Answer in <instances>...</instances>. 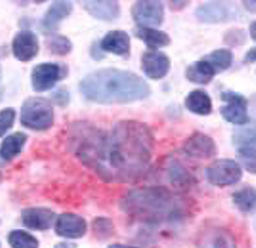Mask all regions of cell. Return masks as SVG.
<instances>
[{
	"mask_svg": "<svg viewBox=\"0 0 256 248\" xmlns=\"http://www.w3.org/2000/svg\"><path fill=\"white\" fill-rule=\"evenodd\" d=\"M228 101L224 107H222V115L226 120H230L232 124L237 126H243L248 122V113H246V99L241 94H235V92H224L222 96Z\"/></svg>",
	"mask_w": 256,
	"mask_h": 248,
	"instance_id": "obj_8",
	"label": "cell"
},
{
	"mask_svg": "<svg viewBox=\"0 0 256 248\" xmlns=\"http://www.w3.org/2000/svg\"><path fill=\"white\" fill-rule=\"evenodd\" d=\"M237 11L228 2H206L197 8V17L204 23H224L232 21Z\"/></svg>",
	"mask_w": 256,
	"mask_h": 248,
	"instance_id": "obj_9",
	"label": "cell"
},
{
	"mask_svg": "<svg viewBox=\"0 0 256 248\" xmlns=\"http://www.w3.org/2000/svg\"><path fill=\"white\" fill-rule=\"evenodd\" d=\"M12 48H14V55L20 61H31L32 57L38 54V40H36V36L32 32L23 31L14 38Z\"/></svg>",
	"mask_w": 256,
	"mask_h": 248,
	"instance_id": "obj_13",
	"label": "cell"
},
{
	"mask_svg": "<svg viewBox=\"0 0 256 248\" xmlns=\"http://www.w3.org/2000/svg\"><path fill=\"white\" fill-rule=\"evenodd\" d=\"M203 248H237L235 239L226 229H214L204 233Z\"/></svg>",
	"mask_w": 256,
	"mask_h": 248,
	"instance_id": "obj_18",
	"label": "cell"
},
{
	"mask_svg": "<svg viewBox=\"0 0 256 248\" xmlns=\"http://www.w3.org/2000/svg\"><path fill=\"white\" fill-rule=\"evenodd\" d=\"M250 34H252V38L256 40V21L250 25Z\"/></svg>",
	"mask_w": 256,
	"mask_h": 248,
	"instance_id": "obj_35",
	"label": "cell"
},
{
	"mask_svg": "<svg viewBox=\"0 0 256 248\" xmlns=\"http://www.w3.org/2000/svg\"><path fill=\"white\" fill-rule=\"evenodd\" d=\"M142 67H144L146 75L150 76V78H162L170 71V59L162 52L150 50L142 57Z\"/></svg>",
	"mask_w": 256,
	"mask_h": 248,
	"instance_id": "obj_10",
	"label": "cell"
},
{
	"mask_svg": "<svg viewBox=\"0 0 256 248\" xmlns=\"http://www.w3.org/2000/svg\"><path fill=\"white\" fill-rule=\"evenodd\" d=\"M132 17L142 25V27H159L162 19H164V8L160 2H136L132 8Z\"/></svg>",
	"mask_w": 256,
	"mask_h": 248,
	"instance_id": "obj_7",
	"label": "cell"
},
{
	"mask_svg": "<svg viewBox=\"0 0 256 248\" xmlns=\"http://www.w3.org/2000/svg\"><path fill=\"white\" fill-rule=\"evenodd\" d=\"M122 210L140 220H176L182 214V203L162 187L134 189L122 199Z\"/></svg>",
	"mask_w": 256,
	"mask_h": 248,
	"instance_id": "obj_3",
	"label": "cell"
},
{
	"mask_svg": "<svg viewBox=\"0 0 256 248\" xmlns=\"http://www.w3.org/2000/svg\"><path fill=\"white\" fill-rule=\"evenodd\" d=\"M0 97H2V71H0Z\"/></svg>",
	"mask_w": 256,
	"mask_h": 248,
	"instance_id": "obj_37",
	"label": "cell"
},
{
	"mask_svg": "<svg viewBox=\"0 0 256 248\" xmlns=\"http://www.w3.org/2000/svg\"><path fill=\"white\" fill-rule=\"evenodd\" d=\"M243 4H245V8L248 11H256V0H252V2H250V0H245Z\"/></svg>",
	"mask_w": 256,
	"mask_h": 248,
	"instance_id": "obj_31",
	"label": "cell"
},
{
	"mask_svg": "<svg viewBox=\"0 0 256 248\" xmlns=\"http://www.w3.org/2000/svg\"><path fill=\"white\" fill-rule=\"evenodd\" d=\"M234 141L239 153H256V128H239L234 134Z\"/></svg>",
	"mask_w": 256,
	"mask_h": 248,
	"instance_id": "obj_23",
	"label": "cell"
},
{
	"mask_svg": "<svg viewBox=\"0 0 256 248\" xmlns=\"http://www.w3.org/2000/svg\"><path fill=\"white\" fill-rule=\"evenodd\" d=\"M54 122L52 103L42 97L27 99L22 109V124L32 130H46Z\"/></svg>",
	"mask_w": 256,
	"mask_h": 248,
	"instance_id": "obj_4",
	"label": "cell"
},
{
	"mask_svg": "<svg viewBox=\"0 0 256 248\" xmlns=\"http://www.w3.org/2000/svg\"><path fill=\"white\" fill-rule=\"evenodd\" d=\"M241 161L246 166V170H250L252 174H256V153H248V151H241L239 153Z\"/></svg>",
	"mask_w": 256,
	"mask_h": 248,
	"instance_id": "obj_30",
	"label": "cell"
},
{
	"mask_svg": "<svg viewBox=\"0 0 256 248\" xmlns=\"http://www.w3.org/2000/svg\"><path fill=\"white\" fill-rule=\"evenodd\" d=\"M184 151L188 153L190 157H195V159H210V157L216 155V145H214V141L208 136L197 132L186 141Z\"/></svg>",
	"mask_w": 256,
	"mask_h": 248,
	"instance_id": "obj_12",
	"label": "cell"
},
{
	"mask_svg": "<svg viewBox=\"0 0 256 248\" xmlns=\"http://www.w3.org/2000/svg\"><path fill=\"white\" fill-rule=\"evenodd\" d=\"M188 2H170V6H172V10H180V8H184Z\"/></svg>",
	"mask_w": 256,
	"mask_h": 248,
	"instance_id": "obj_33",
	"label": "cell"
},
{
	"mask_svg": "<svg viewBox=\"0 0 256 248\" xmlns=\"http://www.w3.org/2000/svg\"><path fill=\"white\" fill-rule=\"evenodd\" d=\"M84 10L94 15L102 21H111V19H117L118 13H120V6L118 2H111V0H102V2H94V0H88L82 2Z\"/></svg>",
	"mask_w": 256,
	"mask_h": 248,
	"instance_id": "obj_14",
	"label": "cell"
},
{
	"mask_svg": "<svg viewBox=\"0 0 256 248\" xmlns=\"http://www.w3.org/2000/svg\"><path fill=\"white\" fill-rule=\"evenodd\" d=\"M46 46H48V50L52 52V54H58V55H65L71 52V48H73V44L69 38H65L62 34H52V36H48V40H46Z\"/></svg>",
	"mask_w": 256,
	"mask_h": 248,
	"instance_id": "obj_26",
	"label": "cell"
},
{
	"mask_svg": "<svg viewBox=\"0 0 256 248\" xmlns=\"http://www.w3.org/2000/svg\"><path fill=\"white\" fill-rule=\"evenodd\" d=\"M56 248H76L75 245H69V243H60V245H56Z\"/></svg>",
	"mask_w": 256,
	"mask_h": 248,
	"instance_id": "obj_34",
	"label": "cell"
},
{
	"mask_svg": "<svg viewBox=\"0 0 256 248\" xmlns=\"http://www.w3.org/2000/svg\"><path fill=\"white\" fill-rule=\"evenodd\" d=\"M10 245L12 248H38V241L27 231H12Z\"/></svg>",
	"mask_w": 256,
	"mask_h": 248,
	"instance_id": "obj_27",
	"label": "cell"
},
{
	"mask_svg": "<svg viewBox=\"0 0 256 248\" xmlns=\"http://www.w3.org/2000/svg\"><path fill=\"white\" fill-rule=\"evenodd\" d=\"M54 212L48 208H27L23 210V224L31 229H38L44 231L52 226L54 222Z\"/></svg>",
	"mask_w": 256,
	"mask_h": 248,
	"instance_id": "obj_15",
	"label": "cell"
},
{
	"mask_svg": "<svg viewBox=\"0 0 256 248\" xmlns=\"http://www.w3.org/2000/svg\"><path fill=\"white\" fill-rule=\"evenodd\" d=\"M67 75V69L60 63H42L36 65L34 71H32V88L36 92H44V90H50V88L62 80Z\"/></svg>",
	"mask_w": 256,
	"mask_h": 248,
	"instance_id": "obj_6",
	"label": "cell"
},
{
	"mask_svg": "<svg viewBox=\"0 0 256 248\" xmlns=\"http://www.w3.org/2000/svg\"><path fill=\"white\" fill-rule=\"evenodd\" d=\"M241 176L243 172H241L239 162L230 161V159H220L212 162L206 170V178L214 185H234L241 180Z\"/></svg>",
	"mask_w": 256,
	"mask_h": 248,
	"instance_id": "obj_5",
	"label": "cell"
},
{
	"mask_svg": "<svg viewBox=\"0 0 256 248\" xmlns=\"http://www.w3.org/2000/svg\"><path fill=\"white\" fill-rule=\"evenodd\" d=\"M136 36L142 38V40L148 44L150 48H153V50L170 44V38H168L166 32H160V31H157V29H150V27H138V29H136Z\"/></svg>",
	"mask_w": 256,
	"mask_h": 248,
	"instance_id": "obj_19",
	"label": "cell"
},
{
	"mask_svg": "<svg viewBox=\"0 0 256 248\" xmlns=\"http://www.w3.org/2000/svg\"><path fill=\"white\" fill-rule=\"evenodd\" d=\"M186 105L190 111L193 113H197V115H208L210 111H212V101H210V97L206 92H201V90H195L192 92L188 99H186Z\"/></svg>",
	"mask_w": 256,
	"mask_h": 248,
	"instance_id": "obj_20",
	"label": "cell"
},
{
	"mask_svg": "<svg viewBox=\"0 0 256 248\" xmlns=\"http://www.w3.org/2000/svg\"><path fill=\"white\" fill-rule=\"evenodd\" d=\"M75 153L107 182H130L150 166L153 155V134L136 120L118 122L113 130H96L76 124Z\"/></svg>",
	"mask_w": 256,
	"mask_h": 248,
	"instance_id": "obj_1",
	"label": "cell"
},
{
	"mask_svg": "<svg viewBox=\"0 0 256 248\" xmlns=\"http://www.w3.org/2000/svg\"><path fill=\"white\" fill-rule=\"evenodd\" d=\"M80 90L96 103H132L150 96V84L134 73L102 69L90 73L80 82Z\"/></svg>",
	"mask_w": 256,
	"mask_h": 248,
	"instance_id": "obj_2",
	"label": "cell"
},
{
	"mask_svg": "<svg viewBox=\"0 0 256 248\" xmlns=\"http://www.w3.org/2000/svg\"><path fill=\"white\" fill-rule=\"evenodd\" d=\"M14 120H16V111H14V109H4V111H0V138L14 126Z\"/></svg>",
	"mask_w": 256,
	"mask_h": 248,
	"instance_id": "obj_29",
	"label": "cell"
},
{
	"mask_svg": "<svg viewBox=\"0 0 256 248\" xmlns=\"http://www.w3.org/2000/svg\"><path fill=\"white\" fill-rule=\"evenodd\" d=\"M71 11H73V4H71V2H54L52 8L48 10L46 17H44V29H46V31L58 29L62 19H65Z\"/></svg>",
	"mask_w": 256,
	"mask_h": 248,
	"instance_id": "obj_17",
	"label": "cell"
},
{
	"mask_svg": "<svg viewBox=\"0 0 256 248\" xmlns=\"http://www.w3.org/2000/svg\"><path fill=\"white\" fill-rule=\"evenodd\" d=\"M102 48L115 55H128L130 54V38L124 31H111L102 40Z\"/></svg>",
	"mask_w": 256,
	"mask_h": 248,
	"instance_id": "obj_16",
	"label": "cell"
},
{
	"mask_svg": "<svg viewBox=\"0 0 256 248\" xmlns=\"http://www.w3.org/2000/svg\"><path fill=\"white\" fill-rule=\"evenodd\" d=\"M56 233L67 239H78L86 233V222L84 218L76 216V214H69L65 212L58 218L56 222Z\"/></svg>",
	"mask_w": 256,
	"mask_h": 248,
	"instance_id": "obj_11",
	"label": "cell"
},
{
	"mask_svg": "<svg viewBox=\"0 0 256 248\" xmlns=\"http://www.w3.org/2000/svg\"><path fill=\"white\" fill-rule=\"evenodd\" d=\"M204 61L212 67L214 73H222L226 69H230V65L234 61V55H232L230 50H218V52H214V54L208 55Z\"/></svg>",
	"mask_w": 256,
	"mask_h": 248,
	"instance_id": "obj_25",
	"label": "cell"
},
{
	"mask_svg": "<svg viewBox=\"0 0 256 248\" xmlns=\"http://www.w3.org/2000/svg\"><path fill=\"white\" fill-rule=\"evenodd\" d=\"M25 141H27V136L22 134V132L12 134V136H8L6 140L2 141V145H0V155L10 161V159H14V157L25 147Z\"/></svg>",
	"mask_w": 256,
	"mask_h": 248,
	"instance_id": "obj_22",
	"label": "cell"
},
{
	"mask_svg": "<svg viewBox=\"0 0 256 248\" xmlns=\"http://www.w3.org/2000/svg\"><path fill=\"white\" fill-rule=\"evenodd\" d=\"M94 231L100 239H107L113 233V224L107 218H96L94 220Z\"/></svg>",
	"mask_w": 256,
	"mask_h": 248,
	"instance_id": "obj_28",
	"label": "cell"
},
{
	"mask_svg": "<svg viewBox=\"0 0 256 248\" xmlns=\"http://www.w3.org/2000/svg\"><path fill=\"white\" fill-rule=\"evenodd\" d=\"M234 203L243 212H252L256 208V189H252V187H243L241 191H237L234 195Z\"/></svg>",
	"mask_w": 256,
	"mask_h": 248,
	"instance_id": "obj_24",
	"label": "cell"
},
{
	"mask_svg": "<svg viewBox=\"0 0 256 248\" xmlns=\"http://www.w3.org/2000/svg\"><path fill=\"white\" fill-rule=\"evenodd\" d=\"M254 59H256V48H254V50H252V52H248V54H246L245 61H246V63H248V61H254Z\"/></svg>",
	"mask_w": 256,
	"mask_h": 248,
	"instance_id": "obj_32",
	"label": "cell"
},
{
	"mask_svg": "<svg viewBox=\"0 0 256 248\" xmlns=\"http://www.w3.org/2000/svg\"><path fill=\"white\" fill-rule=\"evenodd\" d=\"M216 75L214 73V69L210 65L206 63V61H197V63H193L188 71H186V76H188V80H192V82H197V84H208L210 80H212V76Z\"/></svg>",
	"mask_w": 256,
	"mask_h": 248,
	"instance_id": "obj_21",
	"label": "cell"
},
{
	"mask_svg": "<svg viewBox=\"0 0 256 248\" xmlns=\"http://www.w3.org/2000/svg\"><path fill=\"white\" fill-rule=\"evenodd\" d=\"M109 248H134V247H126V245H111Z\"/></svg>",
	"mask_w": 256,
	"mask_h": 248,
	"instance_id": "obj_36",
	"label": "cell"
}]
</instances>
